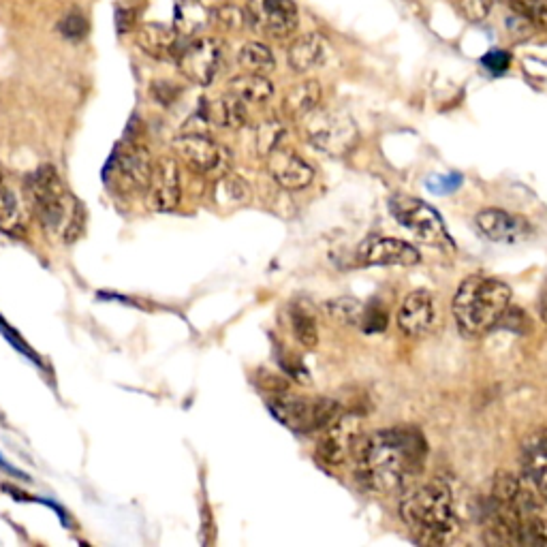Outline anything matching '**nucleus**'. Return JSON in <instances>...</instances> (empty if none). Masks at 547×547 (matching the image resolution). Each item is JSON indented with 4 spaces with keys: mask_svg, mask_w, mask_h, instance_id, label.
I'll use <instances>...</instances> for the list:
<instances>
[{
    "mask_svg": "<svg viewBox=\"0 0 547 547\" xmlns=\"http://www.w3.org/2000/svg\"><path fill=\"white\" fill-rule=\"evenodd\" d=\"M428 445L413 426H396L366 434L353 453L355 479L374 494H394L424 471Z\"/></svg>",
    "mask_w": 547,
    "mask_h": 547,
    "instance_id": "1",
    "label": "nucleus"
},
{
    "mask_svg": "<svg viewBox=\"0 0 547 547\" xmlns=\"http://www.w3.org/2000/svg\"><path fill=\"white\" fill-rule=\"evenodd\" d=\"M24 193L41 229L50 238L73 242L82 236L86 212L54 165H41L24 180Z\"/></svg>",
    "mask_w": 547,
    "mask_h": 547,
    "instance_id": "2",
    "label": "nucleus"
},
{
    "mask_svg": "<svg viewBox=\"0 0 547 547\" xmlns=\"http://www.w3.org/2000/svg\"><path fill=\"white\" fill-rule=\"evenodd\" d=\"M511 304V289L503 280L488 274H473L453 295L451 310L460 332L466 338H477L494 330L500 317Z\"/></svg>",
    "mask_w": 547,
    "mask_h": 547,
    "instance_id": "3",
    "label": "nucleus"
},
{
    "mask_svg": "<svg viewBox=\"0 0 547 547\" xmlns=\"http://www.w3.org/2000/svg\"><path fill=\"white\" fill-rule=\"evenodd\" d=\"M400 518L413 533L428 543H443L458 533V518L451 490L443 481L421 483L402 498Z\"/></svg>",
    "mask_w": 547,
    "mask_h": 547,
    "instance_id": "4",
    "label": "nucleus"
},
{
    "mask_svg": "<svg viewBox=\"0 0 547 547\" xmlns=\"http://www.w3.org/2000/svg\"><path fill=\"white\" fill-rule=\"evenodd\" d=\"M270 413L293 432L325 430L340 417V406L330 398H306L289 392L278 394L270 402Z\"/></svg>",
    "mask_w": 547,
    "mask_h": 547,
    "instance_id": "5",
    "label": "nucleus"
},
{
    "mask_svg": "<svg viewBox=\"0 0 547 547\" xmlns=\"http://www.w3.org/2000/svg\"><path fill=\"white\" fill-rule=\"evenodd\" d=\"M306 118L310 144L330 156H345L357 146V127L349 114L340 109L317 107Z\"/></svg>",
    "mask_w": 547,
    "mask_h": 547,
    "instance_id": "6",
    "label": "nucleus"
},
{
    "mask_svg": "<svg viewBox=\"0 0 547 547\" xmlns=\"http://www.w3.org/2000/svg\"><path fill=\"white\" fill-rule=\"evenodd\" d=\"M152 169L154 163L148 148L127 135V139H124L107 163L105 180L118 186L120 191H146L150 184Z\"/></svg>",
    "mask_w": 547,
    "mask_h": 547,
    "instance_id": "7",
    "label": "nucleus"
},
{
    "mask_svg": "<svg viewBox=\"0 0 547 547\" xmlns=\"http://www.w3.org/2000/svg\"><path fill=\"white\" fill-rule=\"evenodd\" d=\"M389 212L396 221L409 229L417 240L430 246H451L449 233L441 214L430 208L426 201L411 195H394L389 199Z\"/></svg>",
    "mask_w": 547,
    "mask_h": 547,
    "instance_id": "8",
    "label": "nucleus"
},
{
    "mask_svg": "<svg viewBox=\"0 0 547 547\" xmlns=\"http://www.w3.org/2000/svg\"><path fill=\"white\" fill-rule=\"evenodd\" d=\"M244 24L265 37L283 41L298 30L300 11L293 0H248Z\"/></svg>",
    "mask_w": 547,
    "mask_h": 547,
    "instance_id": "9",
    "label": "nucleus"
},
{
    "mask_svg": "<svg viewBox=\"0 0 547 547\" xmlns=\"http://www.w3.org/2000/svg\"><path fill=\"white\" fill-rule=\"evenodd\" d=\"M223 45L221 41L201 37L186 41L178 54V67L186 80L197 86H210L223 69Z\"/></svg>",
    "mask_w": 547,
    "mask_h": 547,
    "instance_id": "10",
    "label": "nucleus"
},
{
    "mask_svg": "<svg viewBox=\"0 0 547 547\" xmlns=\"http://www.w3.org/2000/svg\"><path fill=\"white\" fill-rule=\"evenodd\" d=\"M362 428H364V424L357 415H353V413L342 415L340 413V417L323 430L321 443L317 447L319 462L325 466L347 464L353 458L359 439L364 436Z\"/></svg>",
    "mask_w": 547,
    "mask_h": 547,
    "instance_id": "11",
    "label": "nucleus"
},
{
    "mask_svg": "<svg viewBox=\"0 0 547 547\" xmlns=\"http://www.w3.org/2000/svg\"><path fill=\"white\" fill-rule=\"evenodd\" d=\"M174 150L180 161L189 165L195 174L216 176L227 174L229 169V152L206 135H180L174 142Z\"/></svg>",
    "mask_w": 547,
    "mask_h": 547,
    "instance_id": "12",
    "label": "nucleus"
},
{
    "mask_svg": "<svg viewBox=\"0 0 547 547\" xmlns=\"http://www.w3.org/2000/svg\"><path fill=\"white\" fill-rule=\"evenodd\" d=\"M148 203L156 212H174L182 199L180 165L171 156H165L154 165L148 184Z\"/></svg>",
    "mask_w": 547,
    "mask_h": 547,
    "instance_id": "13",
    "label": "nucleus"
},
{
    "mask_svg": "<svg viewBox=\"0 0 547 547\" xmlns=\"http://www.w3.org/2000/svg\"><path fill=\"white\" fill-rule=\"evenodd\" d=\"M475 225L483 238L496 244H518L533 236V227L526 218L496 208L479 212Z\"/></svg>",
    "mask_w": 547,
    "mask_h": 547,
    "instance_id": "14",
    "label": "nucleus"
},
{
    "mask_svg": "<svg viewBox=\"0 0 547 547\" xmlns=\"http://www.w3.org/2000/svg\"><path fill=\"white\" fill-rule=\"evenodd\" d=\"M359 265H415L419 263V250L398 238L372 236L357 248Z\"/></svg>",
    "mask_w": 547,
    "mask_h": 547,
    "instance_id": "15",
    "label": "nucleus"
},
{
    "mask_svg": "<svg viewBox=\"0 0 547 547\" xmlns=\"http://www.w3.org/2000/svg\"><path fill=\"white\" fill-rule=\"evenodd\" d=\"M268 171L274 182L285 191H302L315 178V169L300 154L280 146L268 154Z\"/></svg>",
    "mask_w": 547,
    "mask_h": 547,
    "instance_id": "16",
    "label": "nucleus"
},
{
    "mask_svg": "<svg viewBox=\"0 0 547 547\" xmlns=\"http://www.w3.org/2000/svg\"><path fill=\"white\" fill-rule=\"evenodd\" d=\"M396 321L402 334L411 338L426 336L434 323V300L430 291L417 289L411 295H406V300L398 310Z\"/></svg>",
    "mask_w": 547,
    "mask_h": 547,
    "instance_id": "17",
    "label": "nucleus"
},
{
    "mask_svg": "<svg viewBox=\"0 0 547 547\" xmlns=\"http://www.w3.org/2000/svg\"><path fill=\"white\" fill-rule=\"evenodd\" d=\"M522 473L543 503H547V430H539L522 443Z\"/></svg>",
    "mask_w": 547,
    "mask_h": 547,
    "instance_id": "18",
    "label": "nucleus"
},
{
    "mask_svg": "<svg viewBox=\"0 0 547 547\" xmlns=\"http://www.w3.org/2000/svg\"><path fill=\"white\" fill-rule=\"evenodd\" d=\"M139 50L156 60L178 58L180 50L184 48V37L174 26L165 24H144L137 30L135 37Z\"/></svg>",
    "mask_w": 547,
    "mask_h": 547,
    "instance_id": "19",
    "label": "nucleus"
},
{
    "mask_svg": "<svg viewBox=\"0 0 547 547\" xmlns=\"http://www.w3.org/2000/svg\"><path fill=\"white\" fill-rule=\"evenodd\" d=\"M221 7L223 0H178L176 30L182 37L197 35L216 18Z\"/></svg>",
    "mask_w": 547,
    "mask_h": 547,
    "instance_id": "20",
    "label": "nucleus"
},
{
    "mask_svg": "<svg viewBox=\"0 0 547 547\" xmlns=\"http://www.w3.org/2000/svg\"><path fill=\"white\" fill-rule=\"evenodd\" d=\"M325 52H327L325 39L317 33H308L289 45L287 60L293 71L308 73L321 65V62L325 60Z\"/></svg>",
    "mask_w": 547,
    "mask_h": 547,
    "instance_id": "21",
    "label": "nucleus"
},
{
    "mask_svg": "<svg viewBox=\"0 0 547 547\" xmlns=\"http://www.w3.org/2000/svg\"><path fill=\"white\" fill-rule=\"evenodd\" d=\"M203 118L223 129H240L246 124V103H242L238 97H233L231 92L225 97H218L212 101L203 103L201 109Z\"/></svg>",
    "mask_w": 547,
    "mask_h": 547,
    "instance_id": "22",
    "label": "nucleus"
},
{
    "mask_svg": "<svg viewBox=\"0 0 547 547\" xmlns=\"http://www.w3.org/2000/svg\"><path fill=\"white\" fill-rule=\"evenodd\" d=\"M229 92L233 97H238L246 105H261L265 101H270L274 95V86L268 80V75H259V73H244L233 77L229 82Z\"/></svg>",
    "mask_w": 547,
    "mask_h": 547,
    "instance_id": "23",
    "label": "nucleus"
},
{
    "mask_svg": "<svg viewBox=\"0 0 547 547\" xmlns=\"http://www.w3.org/2000/svg\"><path fill=\"white\" fill-rule=\"evenodd\" d=\"M26 229L24 206L9 184L0 180V231L7 236L18 238Z\"/></svg>",
    "mask_w": 547,
    "mask_h": 547,
    "instance_id": "24",
    "label": "nucleus"
},
{
    "mask_svg": "<svg viewBox=\"0 0 547 547\" xmlns=\"http://www.w3.org/2000/svg\"><path fill=\"white\" fill-rule=\"evenodd\" d=\"M321 103V86L315 80L295 84L285 97V112L291 118H304Z\"/></svg>",
    "mask_w": 547,
    "mask_h": 547,
    "instance_id": "25",
    "label": "nucleus"
},
{
    "mask_svg": "<svg viewBox=\"0 0 547 547\" xmlns=\"http://www.w3.org/2000/svg\"><path fill=\"white\" fill-rule=\"evenodd\" d=\"M238 62L246 73H259V75H270L276 67L272 50L268 48V45L257 43V41L242 45V50L238 54Z\"/></svg>",
    "mask_w": 547,
    "mask_h": 547,
    "instance_id": "26",
    "label": "nucleus"
},
{
    "mask_svg": "<svg viewBox=\"0 0 547 547\" xmlns=\"http://www.w3.org/2000/svg\"><path fill=\"white\" fill-rule=\"evenodd\" d=\"M291 317V330L306 349H315L319 342V332H317V319L312 315L310 308L300 304H293L289 310Z\"/></svg>",
    "mask_w": 547,
    "mask_h": 547,
    "instance_id": "27",
    "label": "nucleus"
},
{
    "mask_svg": "<svg viewBox=\"0 0 547 547\" xmlns=\"http://www.w3.org/2000/svg\"><path fill=\"white\" fill-rule=\"evenodd\" d=\"M325 310L342 325H362L366 315V306L355 298H336L325 304Z\"/></svg>",
    "mask_w": 547,
    "mask_h": 547,
    "instance_id": "28",
    "label": "nucleus"
},
{
    "mask_svg": "<svg viewBox=\"0 0 547 547\" xmlns=\"http://www.w3.org/2000/svg\"><path fill=\"white\" fill-rule=\"evenodd\" d=\"M511 545H547V522L539 515H530L515 528Z\"/></svg>",
    "mask_w": 547,
    "mask_h": 547,
    "instance_id": "29",
    "label": "nucleus"
},
{
    "mask_svg": "<svg viewBox=\"0 0 547 547\" xmlns=\"http://www.w3.org/2000/svg\"><path fill=\"white\" fill-rule=\"evenodd\" d=\"M285 137V127L283 122L272 118V120H263L257 131H255V146L261 156H268L272 150H276L280 144H283Z\"/></svg>",
    "mask_w": 547,
    "mask_h": 547,
    "instance_id": "30",
    "label": "nucleus"
},
{
    "mask_svg": "<svg viewBox=\"0 0 547 547\" xmlns=\"http://www.w3.org/2000/svg\"><path fill=\"white\" fill-rule=\"evenodd\" d=\"M511 11L533 28L547 30V0H509Z\"/></svg>",
    "mask_w": 547,
    "mask_h": 547,
    "instance_id": "31",
    "label": "nucleus"
},
{
    "mask_svg": "<svg viewBox=\"0 0 547 547\" xmlns=\"http://www.w3.org/2000/svg\"><path fill=\"white\" fill-rule=\"evenodd\" d=\"M451 5L458 9L464 20L483 22L490 15L494 0H451Z\"/></svg>",
    "mask_w": 547,
    "mask_h": 547,
    "instance_id": "32",
    "label": "nucleus"
},
{
    "mask_svg": "<svg viewBox=\"0 0 547 547\" xmlns=\"http://www.w3.org/2000/svg\"><path fill=\"white\" fill-rule=\"evenodd\" d=\"M58 30L69 41H82L88 35V20L80 11H71L58 22Z\"/></svg>",
    "mask_w": 547,
    "mask_h": 547,
    "instance_id": "33",
    "label": "nucleus"
},
{
    "mask_svg": "<svg viewBox=\"0 0 547 547\" xmlns=\"http://www.w3.org/2000/svg\"><path fill=\"white\" fill-rule=\"evenodd\" d=\"M464 178L460 174H445V176H430L428 178V189L436 195H449V193H456L460 186H462Z\"/></svg>",
    "mask_w": 547,
    "mask_h": 547,
    "instance_id": "34",
    "label": "nucleus"
},
{
    "mask_svg": "<svg viewBox=\"0 0 547 547\" xmlns=\"http://www.w3.org/2000/svg\"><path fill=\"white\" fill-rule=\"evenodd\" d=\"M218 197L231 203L242 201L246 197V184L236 176H225L218 182Z\"/></svg>",
    "mask_w": 547,
    "mask_h": 547,
    "instance_id": "35",
    "label": "nucleus"
},
{
    "mask_svg": "<svg viewBox=\"0 0 547 547\" xmlns=\"http://www.w3.org/2000/svg\"><path fill=\"white\" fill-rule=\"evenodd\" d=\"M481 62H483V67H486L490 73L500 75V73H505L509 69L511 56L503 50H492V52H488L486 56H483Z\"/></svg>",
    "mask_w": 547,
    "mask_h": 547,
    "instance_id": "36",
    "label": "nucleus"
},
{
    "mask_svg": "<svg viewBox=\"0 0 547 547\" xmlns=\"http://www.w3.org/2000/svg\"><path fill=\"white\" fill-rule=\"evenodd\" d=\"M0 332H3V336L11 342V347H15V349H18L20 353H24L26 357H30V359H33V362H39V359H37V355L33 353V351H30V347L26 345V342L20 338V334H15L13 330H11V327L7 325V321L3 319V317H0Z\"/></svg>",
    "mask_w": 547,
    "mask_h": 547,
    "instance_id": "37",
    "label": "nucleus"
},
{
    "mask_svg": "<svg viewBox=\"0 0 547 547\" xmlns=\"http://www.w3.org/2000/svg\"><path fill=\"white\" fill-rule=\"evenodd\" d=\"M280 366L285 368V372L289 374V377H293L295 381H302V383H308V372L306 368L302 366V362L298 357H293V355H283L280 357Z\"/></svg>",
    "mask_w": 547,
    "mask_h": 547,
    "instance_id": "38",
    "label": "nucleus"
},
{
    "mask_svg": "<svg viewBox=\"0 0 547 547\" xmlns=\"http://www.w3.org/2000/svg\"><path fill=\"white\" fill-rule=\"evenodd\" d=\"M0 468H3V471H7L9 475H13V477H20V479H24V481H30V477L26 475V473H22L20 471V468H15V466H11L5 458H0Z\"/></svg>",
    "mask_w": 547,
    "mask_h": 547,
    "instance_id": "39",
    "label": "nucleus"
},
{
    "mask_svg": "<svg viewBox=\"0 0 547 547\" xmlns=\"http://www.w3.org/2000/svg\"><path fill=\"white\" fill-rule=\"evenodd\" d=\"M539 308H541V317H543V321L547 323V280H545V285H543V289H541Z\"/></svg>",
    "mask_w": 547,
    "mask_h": 547,
    "instance_id": "40",
    "label": "nucleus"
}]
</instances>
